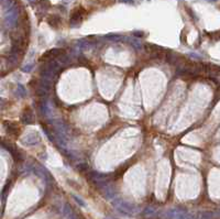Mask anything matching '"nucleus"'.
Segmentation results:
<instances>
[{
  "label": "nucleus",
  "mask_w": 220,
  "mask_h": 219,
  "mask_svg": "<svg viewBox=\"0 0 220 219\" xmlns=\"http://www.w3.org/2000/svg\"><path fill=\"white\" fill-rule=\"evenodd\" d=\"M112 206H115L121 214L125 215V216H133L138 212V207L134 204L125 202L121 198H115L112 200Z\"/></svg>",
  "instance_id": "1"
},
{
  "label": "nucleus",
  "mask_w": 220,
  "mask_h": 219,
  "mask_svg": "<svg viewBox=\"0 0 220 219\" xmlns=\"http://www.w3.org/2000/svg\"><path fill=\"white\" fill-rule=\"evenodd\" d=\"M192 217L184 208H172L165 212L166 219H192Z\"/></svg>",
  "instance_id": "2"
},
{
  "label": "nucleus",
  "mask_w": 220,
  "mask_h": 219,
  "mask_svg": "<svg viewBox=\"0 0 220 219\" xmlns=\"http://www.w3.org/2000/svg\"><path fill=\"white\" fill-rule=\"evenodd\" d=\"M84 14H85V10L83 8H76L71 14V19H69V24L72 28H76L79 26L81 23L83 22Z\"/></svg>",
  "instance_id": "3"
},
{
  "label": "nucleus",
  "mask_w": 220,
  "mask_h": 219,
  "mask_svg": "<svg viewBox=\"0 0 220 219\" xmlns=\"http://www.w3.org/2000/svg\"><path fill=\"white\" fill-rule=\"evenodd\" d=\"M17 21H18V10L16 8V6H13L9 10H7V13H6L5 17V22L8 28H13V26H17Z\"/></svg>",
  "instance_id": "4"
},
{
  "label": "nucleus",
  "mask_w": 220,
  "mask_h": 219,
  "mask_svg": "<svg viewBox=\"0 0 220 219\" xmlns=\"http://www.w3.org/2000/svg\"><path fill=\"white\" fill-rule=\"evenodd\" d=\"M65 51L62 50V49H52V50H49L44 53V54L41 56V60L42 61H51V60H55V58H59L62 54H64Z\"/></svg>",
  "instance_id": "5"
},
{
  "label": "nucleus",
  "mask_w": 220,
  "mask_h": 219,
  "mask_svg": "<svg viewBox=\"0 0 220 219\" xmlns=\"http://www.w3.org/2000/svg\"><path fill=\"white\" fill-rule=\"evenodd\" d=\"M3 126L6 127V131L9 136L13 137V138H18L20 136V128L17 123L10 121H5L3 122Z\"/></svg>",
  "instance_id": "6"
},
{
  "label": "nucleus",
  "mask_w": 220,
  "mask_h": 219,
  "mask_svg": "<svg viewBox=\"0 0 220 219\" xmlns=\"http://www.w3.org/2000/svg\"><path fill=\"white\" fill-rule=\"evenodd\" d=\"M21 121L24 124H31L34 122V116L33 111L30 107H26L21 114Z\"/></svg>",
  "instance_id": "7"
},
{
  "label": "nucleus",
  "mask_w": 220,
  "mask_h": 219,
  "mask_svg": "<svg viewBox=\"0 0 220 219\" xmlns=\"http://www.w3.org/2000/svg\"><path fill=\"white\" fill-rule=\"evenodd\" d=\"M40 142V134L36 132H29L23 138V143L26 145H35Z\"/></svg>",
  "instance_id": "8"
},
{
  "label": "nucleus",
  "mask_w": 220,
  "mask_h": 219,
  "mask_svg": "<svg viewBox=\"0 0 220 219\" xmlns=\"http://www.w3.org/2000/svg\"><path fill=\"white\" fill-rule=\"evenodd\" d=\"M1 144H2V148L6 149V150H7L8 152H9L10 154L12 155V157L14 159V161H16V162H21V161H23V155H22L21 153H20L19 151L17 150V149L11 148V145L6 144L5 142H2Z\"/></svg>",
  "instance_id": "9"
},
{
  "label": "nucleus",
  "mask_w": 220,
  "mask_h": 219,
  "mask_svg": "<svg viewBox=\"0 0 220 219\" xmlns=\"http://www.w3.org/2000/svg\"><path fill=\"white\" fill-rule=\"evenodd\" d=\"M102 188V191H104V195L105 197L107 198V199H111L114 200L115 198H117V192L116 189H115L112 186H110L109 184H107V185H105Z\"/></svg>",
  "instance_id": "10"
},
{
  "label": "nucleus",
  "mask_w": 220,
  "mask_h": 219,
  "mask_svg": "<svg viewBox=\"0 0 220 219\" xmlns=\"http://www.w3.org/2000/svg\"><path fill=\"white\" fill-rule=\"evenodd\" d=\"M45 67H46L49 71H51L52 73H54V74L56 75L57 73H59V68H61V63L57 62V61H55V60H51L45 64Z\"/></svg>",
  "instance_id": "11"
},
{
  "label": "nucleus",
  "mask_w": 220,
  "mask_h": 219,
  "mask_svg": "<svg viewBox=\"0 0 220 219\" xmlns=\"http://www.w3.org/2000/svg\"><path fill=\"white\" fill-rule=\"evenodd\" d=\"M61 22H62L61 17H59V16H57V14H52V16H50V17L48 18L49 26H52L53 29H59Z\"/></svg>",
  "instance_id": "12"
},
{
  "label": "nucleus",
  "mask_w": 220,
  "mask_h": 219,
  "mask_svg": "<svg viewBox=\"0 0 220 219\" xmlns=\"http://www.w3.org/2000/svg\"><path fill=\"white\" fill-rule=\"evenodd\" d=\"M40 75H41V78L48 79V81H51V82H52V79L54 78V76H55L54 73H52L51 71H49V69L46 68L45 66L40 71Z\"/></svg>",
  "instance_id": "13"
},
{
  "label": "nucleus",
  "mask_w": 220,
  "mask_h": 219,
  "mask_svg": "<svg viewBox=\"0 0 220 219\" xmlns=\"http://www.w3.org/2000/svg\"><path fill=\"white\" fill-rule=\"evenodd\" d=\"M125 39L128 40V42L130 43L134 49H137V50L142 49L143 45H142V42L140 41V39H138V38H125Z\"/></svg>",
  "instance_id": "14"
},
{
  "label": "nucleus",
  "mask_w": 220,
  "mask_h": 219,
  "mask_svg": "<svg viewBox=\"0 0 220 219\" xmlns=\"http://www.w3.org/2000/svg\"><path fill=\"white\" fill-rule=\"evenodd\" d=\"M156 214V208L153 207V206H147L143 209L142 212V215L144 217H152Z\"/></svg>",
  "instance_id": "15"
},
{
  "label": "nucleus",
  "mask_w": 220,
  "mask_h": 219,
  "mask_svg": "<svg viewBox=\"0 0 220 219\" xmlns=\"http://www.w3.org/2000/svg\"><path fill=\"white\" fill-rule=\"evenodd\" d=\"M48 89L43 88V87H41L40 85H39V87H36L35 89V95L39 96L40 98H45L46 96H48Z\"/></svg>",
  "instance_id": "16"
},
{
  "label": "nucleus",
  "mask_w": 220,
  "mask_h": 219,
  "mask_svg": "<svg viewBox=\"0 0 220 219\" xmlns=\"http://www.w3.org/2000/svg\"><path fill=\"white\" fill-rule=\"evenodd\" d=\"M215 218V212H210V210H206V212H203L199 215L198 219H213Z\"/></svg>",
  "instance_id": "17"
},
{
  "label": "nucleus",
  "mask_w": 220,
  "mask_h": 219,
  "mask_svg": "<svg viewBox=\"0 0 220 219\" xmlns=\"http://www.w3.org/2000/svg\"><path fill=\"white\" fill-rule=\"evenodd\" d=\"M105 39H107L109 41H112V42H118V41L122 40L123 36L120 35V34H107V35H105Z\"/></svg>",
  "instance_id": "18"
},
{
  "label": "nucleus",
  "mask_w": 220,
  "mask_h": 219,
  "mask_svg": "<svg viewBox=\"0 0 220 219\" xmlns=\"http://www.w3.org/2000/svg\"><path fill=\"white\" fill-rule=\"evenodd\" d=\"M76 46L81 50H86L89 46V41L88 40H79L76 42Z\"/></svg>",
  "instance_id": "19"
},
{
  "label": "nucleus",
  "mask_w": 220,
  "mask_h": 219,
  "mask_svg": "<svg viewBox=\"0 0 220 219\" xmlns=\"http://www.w3.org/2000/svg\"><path fill=\"white\" fill-rule=\"evenodd\" d=\"M76 169L78 170V172H81V173H86V172L89 170V166H88L87 163L83 162V163H78L76 165Z\"/></svg>",
  "instance_id": "20"
},
{
  "label": "nucleus",
  "mask_w": 220,
  "mask_h": 219,
  "mask_svg": "<svg viewBox=\"0 0 220 219\" xmlns=\"http://www.w3.org/2000/svg\"><path fill=\"white\" fill-rule=\"evenodd\" d=\"M17 94L19 97L23 98L26 96V89L23 87V85H21V84H18L17 86Z\"/></svg>",
  "instance_id": "21"
},
{
  "label": "nucleus",
  "mask_w": 220,
  "mask_h": 219,
  "mask_svg": "<svg viewBox=\"0 0 220 219\" xmlns=\"http://www.w3.org/2000/svg\"><path fill=\"white\" fill-rule=\"evenodd\" d=\"M39 85L41 86V87H43V88L45 89H50L51 88V81H48V79H44V78H41L40 81V84Z\"/></svg>",
  "instance_id": "22"
},
{
  "label": "nucleus",
  "mask_w": 220,
  "mask_h": 219,
  "mask_svg": "<svg viewBox=\"0 0 220 219\" xmlns=\"http://www.w3.org/2000/svg\"><path fill=\"white\" fill-rule=\"evenodd\" d=\"M34 67V64L33 63H29V64H26L23 67H21V71L23 72V73H30V72H32V69H33Z\"/></svg>",
  "instance_id": "23"
},
{
  "label": "nucleus",
  "mask_w": 220,
  "mask_h": 219,
  "mask_svg": "<svg viewBox=\"0 0 220 219\" xmlns=\"http://www.w3.org/2000/svg\"><path fill=\"white\" fill-rule=\"evenodd\" d=\"M59 62L62 63V64H66L67 62H69V56L66 54V53L62 54L61 56L59 57Z\"/></svg>",
  "instance_id": "24"
},
{
  "label": "nucleus",
  "mask_w": 220,
  "mask_h": 219,
  "mask_svg": "<svg viewBox=\"0 0 220 219\" xmlns=\"http://www.w3.org/2000/svg\"><path fill=\"white\" fill-rule=\"evenodd\" d=\"M73 198L75 199V202L77 203V204H78L79 206H82V207H86L85 202H84V200L82 199L81 197H78V196H76V195H73Z\"/></svg>",
  "instance_id": "25"
},
{
  "label": "nucleus",
  "mask_w": 220,
  "mask_h": 219,
  "mask_svg": "<svg viewBox=\"0 0 220 219\" xmlns=\"http://www.w3.org/2000/svg\"><path fill=\"white\" fill-rule=\"evenodd\" d=\"M133 36L134 38H138V39H141L144 36V32L143 31H133Z\"/></svg>",
  "instance_id": "26"
},
{
  "label": "nucleus",
  "mask_w": 220,
  "mask_h": 219,
  "mask_svg": "<svg viewBox=\"0 0 220 219\" xmlns=\"http://www.w3.org/2000/svg\"><path fill=\"white\" fill-rule=\"evenodd\" d=\"M121 3H128V5H134V0H118Z\"/></svg>",
  "instance_id": "27"
},
{
  "label": "nucleus",
  "mask_w": 220,
  "mask_h": 219,
  "mask_svg": "<svg viewBox=\"0 0 220 219\" xmlns=\"http://www.w3.org/2000/svg\"><path fill=\"white\" fill-rule=\"evenodd\" d=\"M209 35H210L211 38L213 39V40H219V39H220V33H219V32H215V33L209 34Z\"/></svg>",
  "instance_id": "28"
},
{
  "label": "nucleus",
  "mask_w": 220,
  "mask_h": 219,
  "mask_svg": "<svg viewBox=\"0 0 220 219\" xmlns=\"http://www.w3.org/2000/svg\"><path fill=\"white\" fill-rule=\"evenodd\" d=\"M105 219H117V218L114 216H107V217H105Z\"/></svg>",
  "instance_id": "29"
},
{
  "label": "nucleus",
  "mask_w": 220,
  "mask_h": 219,
  "mask_svg": "<svg viewBox=\"0 0 220 219\" xmlns=\"http://www.w3.org/2000/svg\"><path fill=\"white\" fill-rule=\"evenodd\" d=\"M208 1H210V2H216V1H219V0H208Z\"/></svg>",
  "instance_id": "30"
},
{
  "label": "nucleus",
  "mask_w": 220,
  "mask_h": 219,
  "mask_svg": "<svg viewBox=\"0 0 220 219\" xmlns=\"http://www.w3.org/2000/svg\"><path fill=\"white\" fill-rule=\"evenodd\" d=\"M30 2H36V0H29Z\"/></svg>",
  "instance_id": "31"
}]
</instances>
